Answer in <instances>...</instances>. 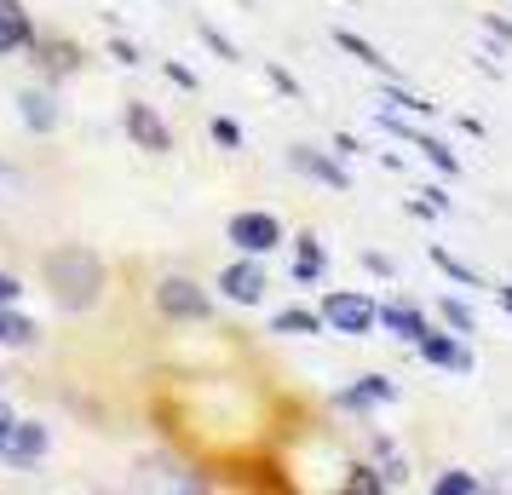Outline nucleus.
<instances>
[{
	"mask_svg": "<svg viewBox=\"0 0 512 495\" xmlns=\"http://www.w3.org/2000/svg\"><path fill=\"white\" fill-rule=\"evenodd\" d=\"M386 484H392V478H380V472L374 467H351V478H346V490H386Z\"/></svg>",
	"mask_w": 512,
	"mask_h": 495,
	"instance_id": "nucleus-24",
	"label": "nucleus"
},
{
	"mask_svg": "<svg viewBox=\"0 0 512 495\" xmlns=\"http://www.w3.org/2000/svg\"><path fill=\"white\" fill-rule=\"evenodd\" d=\"M432 490H438V495H478V490H484V484H478L472 472L449 467V472H443V478H438V484H432Z\"/></svg>",
	"mask_w": 512,
	"mask_h": 495,
	"instance_id": "nucleus-23",
	"label": "nucleus"
},
{
	"mask_svg": "<svg viewBox=\"0 0 512 495\" xmlns=\"http://www.w3.org/2000/svg\"><path fill=\"white\" fill-rule=\"evenodd\" d=\"M380 110H397V116H432V104H426L420 93H409L403 81H386V87H380Z\"/></svg>",
	"mask_w": 512,
	"mask_h": 495,
	"instance_id": "nucleus-18",
	"label": "nucleus"
},
{
	"mask_svg": "<svg viewBox=\"0 0 512 495\" xmlns=\"http://www.w3.org/2000/svg\"><path fill=\"white\" fill-rule=\"evenodd\" d=\"M334 47H340V52H351L357 64H369V70L380 75V81H403V70H397L392 58H386V52L374 47V41H363V35H351V29H334Z\"/></svg>",
	"mask_w": 512,
	"mask_h": 495,
	"instance_id": "nucleus-13",
	"label": "nucleus"
},
{
	"mask_svg": "<svg viewBox=\"0 0 512 495\" xmlns=\"http://www.w3.org/2000/svg\"><path fill=\"white\" fill-rule=\"evenodd\" d=\"M213 144H225V150H242V127L231 116H213Z\"/></svg>",
	"mask_w": 512,
	"mask_h": 495,
	"instance_id": "nucleus-25",
	"label": "nucleus"
},
{
	"mask_svg": "<svg viewBox=\"0 0 512 495\" xmlns=\"http://www.w3.org/2000/svg\"><path fill=\"white\" fill-rule=\"evenodd\" d=\"M202 41H208V47L219 52L225 64H236V47H231V41H225V35H219V29H213V24H202Z\"/></svg>",
	"mask_w": 512,
	"mask_h": 495,
	"instance_id": "nucleus-26",
	"label": "nucleus"
},
{
	"mask_svg": "<svg viewBox=\"0 0 512 495\" xmlns=\"http://www.w3.org/2000/svg\"><path fill=\"white\" fill-rule=\"evenodd\" d=\"M495 306H501V311L512 317V283H501V288H495Z\"/></svg>",
	"mask_w": 512,
	"mask_h": 495,
	"instance_id": "nucleus-34",
	"label": "nucleus"
},
{
	"mask_svg": "<svg viewBox=\"0 0 512 495\" xmlns=\"http://www.w3.org/2000/svg\"><path fill=\"white\" fill-rule=\"evenodd\" d=\"M167 81H173V87H185V93L196 87V75H190L185 64H167Z\"/></svg>",
	"mask_w": 512,
	"mask_h": 495,
	"instance_id": "nucleus-29",
	"label": "nucleus"
},
{
	"mask_svg": "<svg viewBox=\"0 0 512 495\" xmlns=\"http://www.w3.org/2000/svg\"><path fill=\"white\" fill-rule=\"evenodd\" d=\"M12 421H18V415L6 409V398H0V444H6V432H12Z\"/></svg>",
	"mask_w": 512,
	"mask_h": 495,
	"instance_id": "nucleus-33",
	"label": "nucleus"
},
{
	"mask_svg": "<svg viewBox=\"0 0 512 495\" xmlns=\"http://www.w3.org/2000/svg\"><path fill=\"white\" fill-rule=\"evenodd\" d=\"M265 75H271V87H277V93H288V98H300V81H294V75L282 70V64H271V70H265Z\"/></svg>",
	"mask_w": 512,
	"mask_h": 495,
	"instance_id": "nucleus-28",
	"label": "nucleus"
},
{
	"mask_svg": "<svg viewBox=\"0 0 512 495\" xmlns=\"http://www.w3.org/2000/svg\"><path fill=\"white\" fill-rule=\"evenodd\" d=\"M380 329L392 334V340H403V346H415L420 334L432 329V317H426V306H420V300L392 294V300H380Z\"/></svg>",
	"mask_w": 512,
	"mask_h": 495,
	"instance_id": "nucleus-8",
	"label": "nucleus"
},
{
	"mask_svg": "<svg viewBox=\"0 0 512 495\" xmlns=\"http://www.w3.org/2000/svg\"><path fill=\"white\" fill-rule=\"evenodd\" d=\"M110 52H116L121 64H139V47H133V41H110Z\"/></svg>",
	"mask_w": 512,
	"mask_h": 495,
	"instance_id": "nucleus-31",
	"label": "nucleus"
},
{
	"mask_svg": "<svg viewBox=\"0 0 512 495\" xmlns=\"http://www.w3.org/2000/svg\"><path fill=\"white\" fill-rule=\"evenodd\" d=\"M432 265H438V271L449 277V283H461V288H484V277H478L472 265H461L455 254H449V248H438V242H432Z\"/></svg>",
	"mask_w": 512,
	"mask_h": 495,
	"instance_id": "nucleus-22",
	"label": "nucleus"
},
{
	"mask_svg": "<svg viewBox=\"0 0 512 495\" xmlns=\"http://www.w3.org/2000/svg\"><path fill=\"white\" fill-rule=\"evenodd\" d=\"M438 317H443V329H455V334H478V311L466 306V300H455V294H443V300H438Z\"/></svg>",
	"mask_w": 512,
	"mask_h": 495,
	"instance_id": "nucleus-20",
	"label": "nucleus"
},
{
	"mask_svg": "<svg viewBox=\"0 0 512 495\" xmlns=\"http://www.w3.org/2000/svg\"><path fill=\"white\" fill-rule=\"evenodd\" d=\"M35 52H41V64H47L52 75H70V70H81V52H75L70 41H35Z\"/></svg>",
	"mask_w": 512,
	"mask_h": 495,
	"instance_id": "nucleus-21",
	"label": "nucleus"
},
{
	"mask_svg": "<svg viewBox=\"0 0 512 495\" xmlns=\"http://www.w3.org/2000/svg\"><path fill=\"white\" fill-rule=\"evenodd\" d=\"M18 47H35V24H29V12L18 0H0V58Z\"/></svg>",
	"mask_w": 512,
	"mask_h": 495,
	"instance_id": "nucleus-14",
	"label": "nucleus"
},
{
	"mask_svg": "<svg viewBox=\"0 0 512 495\" xmlns=\"http://www.w3.org/2000/svg\"><path fill=\"white\" fill-rule=\"evenodd\" d=\"M121 121H127V139L139 144V150H150V156H167V150H173V133H167V121L156 116L150 104L133 98V104L121 110Z\"/></svg>",
	"mask_w": 512,
	"mask_h": 495,
	"instance_id": "nucleus-9",
	"label": "nucleus"
},
{
	"mask_svg": "<svg viewBox=\"0 0 512 495\" xmlns=\"http://www.w3.org/2000/svg\"><path fill=\"white\" fill-rule=\"evenodd\" d=\"M265 288H271V277H265L259 254H242V260H231L225 271H219V294L236 300V306H259V300H265Z\"/></svg>",
	"mask_w": 512,
	"mask_h": 495,
	"instance_id": "nucleus-7",
	"label": "nucleus"
},
{
	"mask_svg": "<svg viewBox=\"0 0 512 495\" xmlns=\"http://www.w3.org/2000/svg\"><path fill=\"white\" fill-rule=\"evenodd\" d=\"M323 311H305V306H288L271 317V334H323Z\"/></svg>",
	"mask_w": 512,
	"mask_h": 495,
	"instance_id": "nucleus-17",
	"label": "nucleus"
},
{
	"mask_svg": "<svg viewBox=\"0 0 512 495\" xmlns=\"http://www.w3.org/2000/svg\"><path fill=\"white\" fill-rule=\"evenodd\" d=\"M363 265H369L374 277H392V260H386V254H369V248H363Z\"/></svg>",
	"mask_w": 512,
	"mask_h": 495,
	"instance_id": "nucleus-30",
	"label": "nucleus"
},
{
	"mask_svg": "<svg viewBox=\"0 0 512 495\" xmlns=\"http://www.w3.org/2000/svg\"><path fill=\"white\" fill-rule=\"evenodd\" d=\"M323 271H328V248L311 231L294 236V277H300V283H323Z\"/></svg>",
	"mask_w": 512,
	"mask_h": 495,
	"instance_id": "nucleus-15",
	"label": "nucleus"
},
{
	"mask_svg": "<svg viewBox=\"0 0 512 495\" xmlns=\"http://www.w3.org/2000/svg\"><path fill=\"white\" fill-rule=\"evenodd\" d=\"M35 323H29L24 311H12V306H0V346H35Z\"/></svg>",
	"mask_w": 512,
	"mask_h": 495,
	"instance_id": "nucleus-19",
	"label": "nucleus"
},
{
	"mask_svg": "<svg viewBox=\"0 0 512 495\" xmlns=\"http://www.w3.org/2000/svg\"><path fill=\"white\" fill-rule=\"evenodd\" d=\"M41 277H47L52 300L64 311H93L104 300V260H98L93 248H81V242H64V248H52L47 265H41Z\"/></svg>",
	"mask_w": 512,
	"mask_h": 495,
	"instance_id": "nucleus-1",
	"label": "nucleus"
},
{
	"mask_svg": "<svg viewBox=\"0 0 512 495\" xmlns=\"http://www.w3.org/2000/svg\"><path fill=\"white\" fill-rule=\"evenodd\" d=\"M225 236H231V248L236 254H277L282 248V219L277 213H265V208H242L225 219Z\"/></svg>",
	"mask_w": 512,
	"mask_h": 495,
	"instance_id": "nucleus-3",
	"label": "nucleus"
},
{
	"mask_svg": "<svg viewBox=\"0 0 512 495\" xmlns=\"http://www.w3.org/2000/svg\"><path fill=\"white\" fill-rule=\"evenodd\" d=\"M288 167L294 173H305V179H317V185H328V190H351V173L328 150H311V144H294L288 150Z\"/></svg>",
	"mask_w": 512,
	"mask_h": 495,
	"instance_id": "nucleus-11",
	"label": "nucleus"
},
{
	"mask_svg": "<svg viewBox=\"0 0 512 495\" xmlns=\"http://www.w3.org/2000/svg\"><path fill=\"white\" fill-rule=\"evenodd\" d=\"M415 352H420V363H432V369H443V375H472V346H466V334H455V329H426L415 340Z\"/></svg>",
	"mask_w": 512,
	"mask_h": 495,
	"instance_id": "nucleus-5",
	"label": "nucleus"
},
{
	"mask_svg": "<svg viewBox=\"0 0 512 495\" xmlns=\"http://www.w3.org/2000/svg\"><path fill=\"white\" fill-rule=\"evenodd\" d=\"M380 127H386V133H397L403 144H415V150H420V156H426L432 167H438L443 179H461V156H455V150H449L443 139H432V133H420L415 121H403L397 110H380Z\"/></svg>",
	"mask_w": 512,
	"mask_h": 495,
	"instance_id": "nucleus-6",
	"label": "nucleus"
},
{
	"mask_svg": "<svg viewBox=\"0 0 512 495\" xmlns=\"http://www.w3.org/2000/svg\"><path fill=\"white\" fill-rule=\"evenodd\" d=\"M380 403H397V380L386 375H357L346 392H334V409H351V415H369Z\"/></svg>",
	"mask_w": 512,
	"mask_h": 495,
	"instance_id": "nucleus-10",
	"label": "nucleus"
},
{
	"mask_svg": "<svg viewBox=\"0 0 512 495\" xmlns=\"http://www.w3.org/2000/svg\"><path fill=\"white\" fill-rule=\"evenodd\" d=\"M484 24H489V35H501V41L512 47V24H501V18H484Z\"/></svg>",
	"mask_w": 512,
	"mask_h": 495,
	"instance_id": "nucleus-32",
	"label": "nucleus"
},
{
	"mask_svg": "<svg viewBox=\"0 0 512 495\" xmlns=\"http://www.w3.org/2000/svg\"><path fill=\"white\" fill-rule=\"evenodd\" d=\"M156 311L173 317V323H208L213 300H208V288L190 283V277H162V283H156Z\"/></svg>",
	"mask_w": 512,
	"mask_h": 495,
	"instance_id": "nucleus-4",
	"label": "nucleus"
},
{
	"mask_svg": "<svg viewBox=\"0 0 512 495\" xmlns=\"http://www.w3.org/2000/svg\"><path fill=\"white\" fill-rule=\"evenodd\" d=\"M47 426L35 421H12V432H6V444H0V461H12V467H35L41 455H47Z\"/></svg>",
	"mask_w": 512,
	"mask_h": 495,
	"instance_id": "nucleus-12",
	"label": "nucleus"
},
{
	"mask_svg": "<svg viewBox=\"0 0 512 495\" xmlns=\"http://www.w3.org/2000/svg\"><path fill=\"white\" fill-rule=\"evenodd\" d=\"M18 300H24V283L12 271H0V306H18Z\"/></svg>",
	"mask_w": 512,
	"mask_h": 495,
	"instance_id": "nucleus-27",
	"label": "nucleus"
},
{
	"mask_svg": "<svg viewBox=\"0 0 512 495\" xmlns=\"http://www.w3.org/2000/svg\"><path fill=\"white\" fill-rule=\"evenodd\" d=\"M323 323L334 334H346V340H363V334L380 329V306H374L369 294H357V288H328L323 294Z\"/></svg>",
	"mask_w": 512,
	"mask_h": 495,
	"instance_id": "nucleus-2",
	"label": "nucleus"
},
{
	"mask_svg": "<svg viewBox=\"0 0 512 495\" xmlns=\"http://www.w3.org/2000/svg\"><path fill=\"white\" fill-rule=\"evenodd\" d=\"M18 116H24L29 133H52L58 127V104L47 93H18Z\"/></svg>",
	"mask_w": 512,
	"mask_h": 495,
	"instance_id": "nucleus-16",
	"label": "nucleus"
}]
</instances>
